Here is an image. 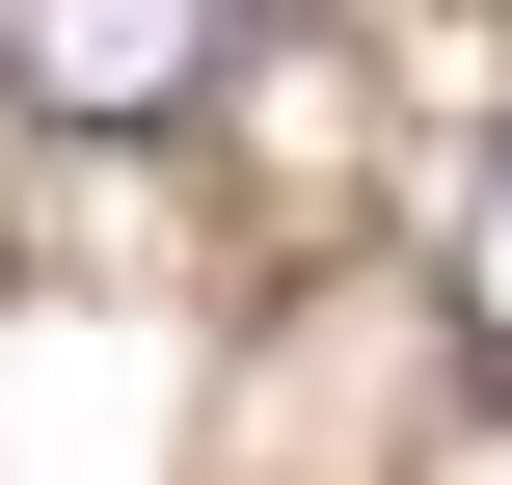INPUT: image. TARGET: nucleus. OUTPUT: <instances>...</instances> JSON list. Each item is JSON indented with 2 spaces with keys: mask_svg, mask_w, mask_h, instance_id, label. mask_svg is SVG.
I'll use <instances>...</instances> for the list:
<instances>
[{
  "mask_svg": "<svg viewBox=\"0 0 512 485\" xmlns=\"http://www.w3.org/2000/svg\"><path fill=\"white\" fill-rule=\"evenodd\" d=\"M459 351H486V378H512V162H486V189H459Z\"/></svg>",
  "mask_w": 512,
  "mask_h": 485,
  "instance_id": "obj_2",
  "label": "nucleus"
},
{
  "mask_svg": "<svg viewBox=\"0 0 512 485\" xmlns=\"http://www.w3.org/2000/svg\"><path fill=\"white\" fill-rule=\"evenodd\" d=\"M243 81V0H0V108L27 135H189Z\"/></svg>",
  "mask_w": 512,
  "mask_h": 485,
  "instance_id": "obj_1",
  "label": "nucleus"
}]
</instances>
